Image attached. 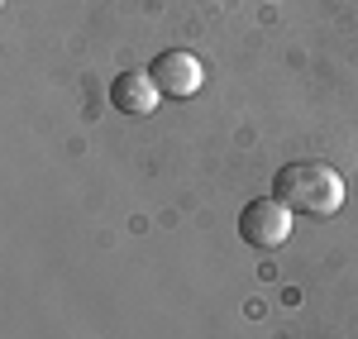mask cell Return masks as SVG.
<instances>
[{"label": "cell", "mask_w": 358, "mask_h": 339, "mask_svg": "<svg viewBox=\"0 0 358 339\" xmlns=\"http://www.w3.org/2000/svg\"><path fill=\"white\" fill-rule=\"evenodd\" d=\"M273 196L292 210V215H315V220H330L334 210L344 205V177L320 163V158H306V163H287L273 182Z\"/></svg>", "instance_id": "cell-1"}, {"label": "cell", "mask_w": 358, "mask_h": 339, "mask_svg": "<svg viewBox=\"0 0 358 339\" xmlns=\"http://www.w3.org/2000/svg\"><path fill=\"white\" fill-rule=\"evenodd\" d=\"M239 239L248 249H282L292 239V210L277 196H258L239 210Z\"/></svg>", "instance_id": "cell-2"}, {"label": "cell", "mask_w": 358, "mask_h": 339, "mask_svg": "<svg viewBox=\"0 0 358 339\" xmlns=\"http://www.w3.org/2000/svg\"><path fill=\"white\" fill-rule=\"evenodd\" d=\"M148 77L158 82V91H163L167 101H187V96H196V91H201L206 67H201V57L187 53V48H167V53L153 57Z\"/></svg>", "instance_id": "cell-3"}, {"label": "cell", "mask_w": 358, "mask_h": 339, "mask_svg": "<svg viewBox=\"0 0 358 339\" xmlns=\"http://www.w3.org/2000/svg\"><path fill=\"white\" fill-rule=\"evenodd\" d=\"M158 101H163V91L148 72H120L110 82V106L124 115H153Z\"/></svg>", "instance_id": "cell-4"}]
</instances>
